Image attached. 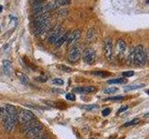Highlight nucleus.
I'll return each mask as SVG.
<instances>
[{
	"mask_svg": "<svg viewBox=\"0 0 149 139\" xmlns=\"http://www.w3.org/2000/svg\"><path fill=\"white\" fill-rule=\"evenodd\" d=\"M139 121H140L139 119H134V120H132V121H129V123H126L125 124H124V126H125V127H127V126H132V125L137 124L138 123H139Z\"/></svg>",
	"mask_w": 149,
	"mask_h": 139,
	"instance_id": "nucleus-26",
	"label": "nucleus"
},
{
	"mask_svg": "<svg viewBox=\"0 0 149 139\" xmlns=\"http://www.w3.org/2000/svg\"><path fill=\"white\" fill-rule=\"evenodd\" d=\"M146 62V52L143 46H137L133 49V64L137 66L144 65Z\"/></svg>",
	"mask_w": 149,
	"mask_h": 139,
	"instance_id": "nucleus-2",
	"label": "nucleus"
},
{
	"mask_svg": "<svg viewBox=\"0 0 149 139\" xmlns=\"http://www.w3.org/2000/svg\"><path fill=\"white\" fill-rule=\"evenodd\" d=\"M49 26H51L49 20H44V22H35V34L37 37H44L48 33Z\"/></svg>",
	"mask_w": 149,
	"mask_h": 139,
	"instance_id": "nucleus-4",
	"label": "nucleus"
},
{
	"mask_svg": "<svg viewBox=\"0 0 149 139\" xmlns=\"http://www.w3.org/2000/svg\"><path fill=\"white\" fill-rule=\"evenodd\" d=\"M44 3L43 1H38V0H35L34 3H33V9L35 12H37L39 11L40 9H42L44 8Z\"/></svg>",
	"mask_w": 149,
	"mask_h": 139,
	"instance_id": "nucleus-16",
	"label": "nucleus"
},
{
	"mask_svg": "<svg viewBox=\"0 0 149 139\" xmlns=\"http://www.w3.org/2000/svg\"><path fill=\"white\" fill-rule=\"evenodd\" d=\"M149 116V114H146V115H145V117H148Z\"/></svg>",
	"mask_w": 149,
	"mask_h": 139,
	"instance_id": "nucleus-39",
	"label": "nucleus"
},
{
	"mask_svg": "<svg viewBox=\"0 0 149 139\" xmlns=\"http://www.w3.org/2000/svg\"><path fill=\"white\" fill-rule=\"evenodd\" d=\"M68 10L67 9H62V10H60L59 13H58V15L59 16H66L67 14H68Z\"/></svg>",
	"mask_w": 149,
	"mask_h": 139,
	"instance_id": "nucleus-32",
	"label": "nucleus"
},
{
	"mask_svg": "<svg viewBox=\"0 0 149 139\" xmlns=\"http://www.w3.org/2000/svg\"><path fill=\"white\" fill-rule=\"evenodd\" d=\"M96 37H97L96 31H95L94 28H90V29L88 31L87 35H86V42H87V44L93 43V42L96 40Z\"/></svg>",
	"mask_w": 149,
	"mask_h": 139,
	"instance_id": "nucleus-11",
	"label": "nucleus"
},
{
	"mask_svg": "<svg viewBox=\"0 0 149 139\" xmlns=\"http://www.w3.org/2000/svg\"><path fill=\"white\" fill-rule=\"evenodd\" d=\"M52 83H54V85H63V81L62 79H60V78L53 79Z\"/></svg>",
	"mask_w": 149,
	"mask_h": 139,
	"instance_id": "nucleus-30",
	"label": "nucleus"
},
{
	"mask_svg": "<svg viewBox=\"0 0 149 139\" xmlns=\"http://www.w3.org/2000/svg\"><path fill=\"white\" fill-rule=\"evenodd\" d=\"M147 3H149V1H148V2H147Z\"/></svg>",
	"mask_w": 149,
	"mask_h": 139,
	"instance_id": "nucleus-42",
	"label": "nucleus"
},
{
	"mask_svg": "<svg viewBox=\"0 0 149 139\" xmlns=\"http://www.w3.org/2000/svg\"><path fill=\"white\" fill-rule=\"evenodd\" d=\"M144 85H128L124 88V91L125 92H129V91H132V90H136L139 89L140 87H143Z\"/></svg>",
	"mask_w": 149,
	"mask_h": 139,
	"instance_id": "nucleus-17",
	"label": "nucleus"
},
{
	"mask_svg": "<svg viewBox=\"0 0 149 139\" xmlns=\"http://www.w3.org/2000/svg\"><path fill=\"white\" fill-rule=\"evenodd\" d=\"M116 47H118V52L119 54H124V53H125L127 46H126V43L123 40H121V39L118 40Z\"/></svg>",
	"mask_w": 149,
	"mask_h": 139,
	"instance_id": "nucleus-15",
	"label": "nucleus"
},
{
	"mask_svg": "<svg viewBox=\"0 0 149 139\" xmlns=\"http://www.w3.org/2000/svg\"><path fill=\"white\" fill-rule=\"evenodd\" d=\"M81 36V31L79 30H76L74 31V32L70 33H69V36H68V39H67V45H68V47H73L74 44L76 43L78 39Z\"/></svg>",
	"mask_w": 149,
	"mask_h": 139,
	"instance_id": "nucleus-9",
	"label": "nucleus"
},
{
	"mask_svg": "<svg viewBox=\"0 0 149 139\" xmlns=\"http://www.w3.org/2000/svg\"><path fill=\"white\" fill-rule=\"evenodd\" d=\"M38 125H41V124L38 123L37 121L33 120L31 121H28V123H23L22 129H23V132H27L28 130H30V129H32V128H34L35 126H38Z\"/></svg>",
	"mask_w": 149,
	"mask_h": 139,
	"instance_id": "nucleus-13",
	"label": "nucleus"
},
{
	"mask_svg": "<svg viewBox=\"0 0 149 139\" xmlns=\"http://www.w3.org/2000/svg\"><path fill=\"white\" fill-rule=\"evenodd\" d=\"M118 91V88H116V87H108V88H106L104 92L105 94H114Z\"/></svg>",
	"mask_w": 149,
	"mask_h": 139,
	"instance_id": "nucleus-24",
	"label": "nucleus"
},
{
	"mask_svg": "<svg viewBox=\"0 0 149 139\" xmlns=\"http://www.w3.org/2000/svg\"><path fill=\"white\" fill-rule=\"evenodd\" d=\"M128 109H129V107H128V106H123V107H121V108L119 109V110L118 111V113H121V112H123V111H125V110Z\"/></svg>",
	"mask_w": 149,
	"mask_h": 139,
	"instance_id": "nucleus-34",
	"label": "nucleus"
},
{
	"mask_svg": "<svg viewBox=\"0 0 149 139\" xmlns=\"http://www.w3.org/2000/svg\"><path fill=\"white\" fill-rule=\"evenodd\" d=\"M84 109L86 110H94V109H98V106L97 105H88V106H85Z\"/></svg>",
	"mask_w": 149,
	"mask_h": 139,
	"instance_id": "nucleus-29",
	"label": "nucleus"
},
{
	"mask_svg": "<svg viewBox=\"0 0 149 139\" xmlns=\"http://www.w3.org/2000/svg\"><path fill=\"white\" fill-rule=\"evenodd\" d=\"M4 109H2V108L1 107H0V117H1V116H3V115H4Z\"/></svg>",
	"mask_w": 149,
	"mask_h": 139,
	"instance_id": "nucleus-35",
	"label": "nucleus"
},
{
	"mask_svg": "<svg viewBox=\"0 0 149 139\" xmlns=\"http://www.w3.org/2000/svg\"><path fill=\"white\" fill-rule=\"evenodd\" d=\"M122 74H123L124 77H132V76L134 75V71H124Z\"/></svg>",
	"mask_w": 149,
	"mask_h": 139,
	"instance_id": "nucleus-31",
	"label": "nucleus"
},
{
	"mask_svg": "<svg viewBox=\"0 0 149 139\" xmlns=\"http://www.w3.org/2000/svg\"><path fill=\"white\" fill-rule=\"evenodd\" d=\"M96 60V53L92 48H87L83 53V60L87 64H92Z\"/></svg>",
	"mask_w": 149,
	"mask_h": 139,
	"instance_id": "nucleus-7",
	"label": "nucleus"
},
{
	"mask_svg": "<svg viewBox=\"0 0 149 139\" xmlns=\"http://www.w3.org/2000/svg\"><path fill=\"white\" fill-rule=\"evenodd\" d=\"M57 8L59 7H63V6H68L71 4V0H55Z\"/></svg>",
	"mask_w": 149,
	"mask_h": 139,
	"instance_id": "nucleus-19",
	"label": "nucleus"
},
{
	"mask_svg": "<svg viewBox=\"0 0 149 139\" xmlns=\"http://www.w3.org/2000/svg\"><path fill=\"white\" fill-rule=\"evenodd\" d=\"M40 139H49L48 137H41Z\"/></svg>",
	"mask_w": 149,
	"mask_h": 139,
	"instance_id": "nucleus-38",
	"label": "nucleus"
},
{
	"mask_svg": "<svg viewBox=\"0 0 149 139\" xmlns=\"http://www.w3.org/2000/svg\"><path fill=\"white\" fill-rule=\"evenodd\" d=\"M2 9H2V6H0V12L2 11Z\"/></svg>",
	"mask_w": 149,
	"mask_h": 139,
	"instance_id": "nucleus-37",
	"label": "nucleus"
},
{
	"mask_svg": "<svg viewBox=\"0 0 149 139\" xmlns=\"http://www.w3.org/2000/svg\"><path fill=\"white\" fill-rule=\"evenodd\" d=\"M69 33H63L61 36H60L59 39L56 41V43H55V46L57 47H62L63 44L65 43V42L67 41V39H68V36H69Z\"/></svg>",
	"mask_w": 149,
	"mask_h": 139,
	"instance_id": "nucleus-14",
	"label": "nucleus"
},
{
	"mask_svg": "<svg viewBox=\"0 0 149 139\" xmlns=\"http://www.w3.org/2000/svg\"><path fill=\"white\" fill-rule=\"evenodd\" d=\"M123 96H112V97H108L105 100H112V101H119V100H122Z\"/></svg>",
	"mask_w": 149,
	"mask_h": 139,
	"instance_id": "nucleus-28",
	"label": "nucleus"
},
{
	"mask_svg": "<svg viewBox=\"0 0 149 139\" xmlns=\"http://www.w3.org/2000/svg\"><path fill=\"white\" fill-rule=\"evenodd\" d=\"M110 112H111V109H109V108H106V109H104V110H102V115L104 116H107L110 114Z\"/></svg>",
	"mask_w": 149,
	"mask_h": 139,
	"instance_id": "nucleus-33",
	"label": "nucleus"
},
{
	"mask_svg": "<svg viewBox=\"0 0 149 139\" xmlns=\"http://www.w3.org/2000/svg\"><path fill=\"white\" fill-rule=\"evenodd\" d=\"M126 82H127V80L124 78H116V79L108 80L107 81L108 83H125Z\"/></svg>",
	"mask_w": 149,
	"mask_h": 139,
	"instance_id": "nucleus-20",
	"label": "nucleus"
},
{
	"mask_svg": "<svg viewBox=\"0 0 149 139\" xmlns=\"http://www.w3.org/2000/svg\"><path fill=\"white\" fill-rule=\"evenodd\" d=\"M16 114H17V121H20L21 123H26L28 121H31L35 120V116L34 113H32L30 110L24 109H16Z\"/></svg>",
	"mask_w": 149,
	"mask_h": 139,
	"instance_id": "nucleus-3",
	"label": "nucleus"
},
{
	"mask_svg": "<svg viewBox=\"0 0 149 139\" xmlns=\"http://www.w3.org/2000/svg\"><path fill=\"white\" fill-rule=\"evenodd\" d=\"M62 34H63V29H62L61 25H58L51 33H49V35L48 36V42L51 45L55 44L56 41L59 39Z\"/></svg>",
	"mask_w": 149,
	"mask_h": 139,
	"instance_id": "nucleus-8",
	"label": "nucleus"
},
{
	"mask_svg": "<svg viewBox=\"0 0 149 139\" xmlns=\"http://www.w3.org/2000/svg\"><path fill=\"white\" fill-rule=\"evenodd\" d=\"M42 130H43V126L42 125H38V126H35L32 129L28 130L26 132V137H28L29 139H34L35 137H38L41 134Z\"/></svg>",
	"mask_w": 149,
	"mask_h": 139,
	"instance_id": "nucleus-10",
	"label": "nucleus"
},
{
	"mask_svg": "<svg viewBox=\"0 0 149 139\" xmlns=\"http://www.w3.org/2000/svg\"><path fill=\"white\" fill-rule=\"evenodd\" d=\"M91 73L94 75L100 76V77H107V76L110 75V73L107 71H92Z\"/></svg>",
	"mask_w": 149,
	"mask_h": 139,
	"instance_id": "nucleus-22",
	"label": "nucleus"
},
{
	"mask_svg": "<svg viewBox=\"0 0 149 139\" xmlns=\"http://www.w3.org/2000/svg\"><path fill=\"white\" fill-rule=\"evenodd\" d=\"M16 74H17L18 77L20 78L21 82H22V83H27L28 82H29V78H28L25 74H23V72H19V71H18V72H16Z\"/></svg>",
	"mask_w": 149,
	"mask_h": 139,
	"instance_id": "nucleus-18",
	"label": "nucleus"
},
{
	"mask_svg": "<svg viewBox=\"0 0 149 139\" xmlns=\"http://www.w3.org/2000/svg\"><path fill=\"white\" fill-rule=\"evenodd\" d=\"M37 82H40V83H46L48 81V76L46 75H41V76H38V77L35 78Z\"/></svg>",
	"mask_w": 149,
	"mask_h": 139,
	"instance_id": "nucleus-25",
	"label": "nucleus"
},
{
	"mask_svg": "<svg viewBox=\"0 0 149 139\" xmlns=\"http://www.w3.org/2000/svg\"><path fill=\"white\" fill-rule=\"evenodd\" d=\"M147 94H148V95H149V90H147V92H146Z\"/></svg>",
	"mask_w": 149,
	"mask_h": 139,
	"instance_id": "nucleus-40",
	"label": "nucleus"
},
{
	"mask_svg": "<svg viewBox=\"0 0 149 139\" xmlns=\"http://www.w3.org/2000/svg\"><path fill=\"white\" fill-rule=\"evenodd\" d=\"M58 69H60L61 71H65V72H67V73H69V72L72 71V69L69 68V67H67V66H65V65H62V64H60L57 66Z\"/></svg>",
	"mask_w": 149,
	"mask_h": 139,
	"instance_id": "nucleus-23",
	"label": "nucleus"
},
{
	"mask_svg": "<svg viewBox=\"0 0 149 139\" xmlns=\"http://www.w3.org/2000/svg\"><path fill=\"white\" fill-rule=\"evenodd\" d=\"M104 43V55L108 60H111L113 58V41L111 38H106Z\"/></svg>",
	"mask_w": 149,
	"mask_h": 139,
	"instance_id": "nucleus-6",
	"label": "nucleus"
},
{
	"mask_svg": "<svg viewBox=\"0 0 149 139\" xmlns=\"http://www.w3.org/2000/svg\"><path fill=\"white\" fill-rule=\"evenodd\" d=\"M65 97H66L67 100H70V101H74V100H76V96H74L73 93H68V94H66Z\"/></svg>",
	"mask_w": 149,
	"mask_h": 139,
	"instance_id": "nucleus-27",
	"label": "nucleus"
},
{
	"mask_svg": "<svg viewBox=\"0 0 149 139\" xmlns=\"http://www.w3.org/2000/svg\"><path fill=\"white\" fill-rule=\"evenodd\" d=\"M81 56V51L79 47H72L68 52V55H67V60L70 62V63H76L79 60Z\"/></svg>",
	"mask_w": 149,
	"mask_h": 139,
	"instance_id": "nucleus-5",
	"label": "nucleus"
},
{
	"mask_svg": "<svg viewBox=\"0 0 149 139\" xmlns=\"http://www.w3.org/2000/svg\"><path fill=\"white\" fill-rule=\"evenodd\" d=\"M3 66H4V70H5V72L7 74H9L10 72V67H11V63H10V61H8V60H5L3 62Z\"/></svg>",
	"mask_w": 149,
	"mask_h": 139,
	"instance_id": "nucleus-21",
	"label": "nucleus"
},
{
	"mask_svg": "<svg viewBox=\"0 0 149 139\" xmlns=\"http://www.w3.org/2000/svg\"><path fill=\"white\" fill-rule=\"evenodd\" d=\"M96 91L95 86H84V87H76L74 88V92L80 94H90Z\"/></svg>",
	"mask_w": 149,
	"mask_h": 139,
	"instance_id": "nucleus-12",
	"label": "nucleus"
},
{
	"mask_svg": "<svg viewBox=\"0 0 149 139\" xmlns=\"http://www.w3.org/2000/svg\"><path fill=\"white\" fill-rule=\"evenodd\" d=\"M52 91H53V92H55V93H63L62 90H59V89H53Z\"/></svg>",
	"mask_w": 149,
	"mask_h": 139,
	"instance_id": "nucleus-36",
	"label": "nucleus"
},
{
	"mask_svg": "<svg viewBox=\"0 0 149 139\" xmlns=\"http://www.w3.org/2000/svg\"><path fill=\"white\" fill-rule=\"evenodd\" d=\"M3 125L7 132H11L17 123V114L15 108L11 105H7L4 109Z\"/></svg>",
	"mask_w": 149,
	"mask_h": 139,
	"instance_id": "nucleus-1",
	"label": "nucleus"
},
{
	"mask_svg": "<svg viewBox=\"0 0 149 139\" xmlns=\"http://www.w3.org/2000/svg\"><path fill=\"white\" fill-rule=\"evenodd\" d=\"M90 139H96V138H90Z\"/></svg>",
	"mask_w": 149,
	"mask_h": 139,
	"instance_id": "nucleus-41",
	"label": "nucleus"
}]
</instances>
